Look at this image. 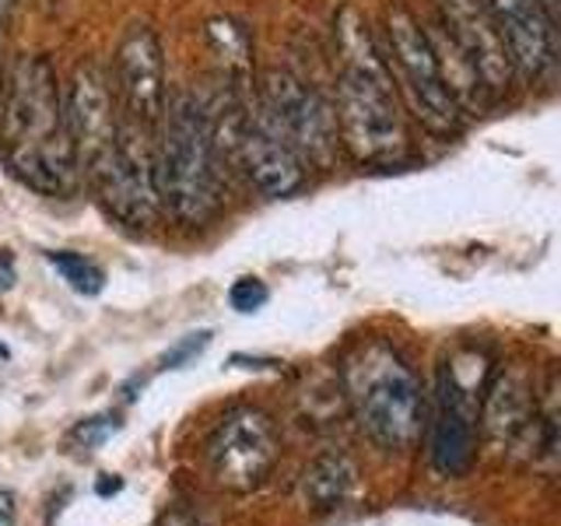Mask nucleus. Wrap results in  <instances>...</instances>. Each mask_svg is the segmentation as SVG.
<instances>
[{
  "instance_id": "1",
  "label": "nucleus",
  "mask_w": 561,
  "mask_h": 526,
  "mask_svg": "<svg viewBox=\"0 0 561 526\" xmlns=\"http://www.w3.org/2000/svg\"><path fill=\"white\" fill-rule=\"evenodd\" d=\"M0 158L35 193L70 197L81 169L64 116V84L43 53H22L0 88Z\"/></svg>"
},
{
  "instance_id": "2",
  "label": "nucleus",
  "mask_w": 561,
  "mask_h": 526,
  "mask_svg": "<svg viewBox=\"0 0 561 526\" xmlns=\"http://www.w3.org/2000/svg\"><path fill=\"white\" fill-rule=\"evenodd\" d=\"M337 140L362 165H397L408 155V123L386 53L355 8H341L337 22Z\"/></svg>"
},
{
  "instance_id": "3",
  "label": "nucleus",
  "mask_w": 561,
  "mask_h": 526,
  "mask_svg": "<svg viewBox=\"0 0 561 526\" xmlns=\"http://www.w3.org/2000/svg\"><path fill=\"white\" fill-rule=\"evenodd\" d=\"M154 193L180 225H204L221 207V158L207 110L197 99H175L158 119Z\"/></svg>"
},
{
  "instance_id": "4",
  "label": "nucleus",
  "mask_w": 561,
  "mask_h": 526,
  "mask_svg": "<svg viewBox=\"0 0 561 526\" xmlns=\"http://www.w3.org/2000/svg\"><path fill=\"white\" fill-rule=\"evenodd\" d=\"M358 428L382 449H411L425 425L421 382L390 344L368 341L344 368Z\"/></svg>"
},
{
  "instance_id": "5",
  "label": "nucleus",
  "mask_w": 561,
  "mask_h": 526,
  "mask_svg": "<svg viewBox=\"0 0 561 526\" xmlns=\"http://www.w3.org/2000/svg\"><path fill=\"white\" fill-rule=\"evenodd\" d=\"M386 64L397 84V95L411 105V113L425 123V127L438 137H449L460 130V105L449 95L443 81V70L432 53L425 22L408 8V4H390L386 8Z\"/></svg>"
},
{
  "instance_id": "6",
  "label": "nucleus",
  "mask_w": 561,
  "mask_h": 526,
  "mask_svg": "<svg viewBox=\"0 0 561 526\" xmlns=\"http://www.w3.org/2000/svg\"><path fill=\"white\" fill-rule=\"evenodd\" d=\"M95 197L119 225L145 232L162 215L154 193V140L145 123L123 113L113 145L105 148L92 165L84 169Z\"/></svg>"
},
{
  "instance_id": "7",
  "label": "nucleus",
  "mask_w": 561,
  "mask_h": 526,
  "mask_svg": "<svg viewBox=\"0 0 561 526\" xmlns=\"http://www.w3.org/2000/svg\"><path fill=\"white\" fill-rule=\"evenodd\" d=\"M207 119H210V134H215V145L225 148L232 165L245 175V183L260 197L280 201L302 190L306 162L260 119V113H245L239 102H232L225 119H215L210 113Z\"/></svg>"
},
{
  "instance_id": "8",
  "label": "nucleus",
  "mask_w": 561,
  "mask_h": 526,
  "mask_svg": "<svg viewBox=\"0 0 561 526\" xmlns=\"http://www.w3.org/2000/svg\"><path fill=\"white\" fill-rule=\"evenodd\" d=\"M260 119L302 158L306 165H327L337 151L333 105L291 70H267L260 81Z\"/></svg>"
},
{
  "instance_id": "9",
  "label": "nucleus",
  "mask_w": 561,
  "mask_h": 526,
  "mask_svg": "<svg viewBox=\"0 0 561 526\" xmlns=\"http://www.w3.org/2000/svg\"><path fill=\"white\" fill-rule=\"evenodd\" d=\"M277 460V428L256 408L228 411L207 438L210 478L228 491H253Z\"/></svg>"
},
{
  "instance_id": "10",
  "label": "nucleus",
  "mask_w": 561,
  "mask_h": 526,
  "mask_svg": "<svg viewBox=\"0 0 561 526\" xmlns=\"http://www.w3.org/2000/svg\"><path fill=\"white\" fill-rule=\"evenodd\" d=\"M484 379H467L460 362H446L438 373L435 418H432V467L443 478H460L473 464V438H478V408Z\"/></svg>"
},
{
  "instance_id": "11",
  "label": "nucleus",
  "mask_w": 561,
  "mask_h": 526,
  "mask_svg": "<svg viewBox=\"0 0 561 526\" xmlns=\"http://www.w3.org/2000/svg\"><path fill=\"white\" fill-rule=\"evenodd\" d=\"M113 81L123 113L145 123V127H158L169 105V88L162 39L148 22H134L123 28L113 53Z\"/></svg>"
},
{
  "instance_id": "12",
  "label": "nucleus",
  "mask_w": 561,
  "mask_h": 526,
  "mask_svg": "<svg viewBox=\"0 0 561 526\" xmlns=\"http://www.w3.org/2000/svg\"><path fill=\"white\" fill-rule=\"evenodd\" d=\"M64 116H67L70 145H75L78 155V169L84 172L113 145L123 119V113H116L110 78L95 64H78L70 81L64 84Z\"/></svg>"
},
{
  "instance_id": "13",
  "label": "nucleus",
  "mask_w": 561,
  "mask_h": 526,
  "mask_svg": "<svg viewBox=\"0 0 561 526\" xmlns=\"http://www.w3.org/2000/svg\"><path fill=\"white\" fill-rule=\"evenodd\" d=\"M438 25L449 32V39L460 46L470 67L478 70L491 99L513 84V60H508L495 18H491L484 0H438Z\"/></svg>"
},
{
  "instance_id": "14",
  "label": "nucleus",
  "mask_w": 561,
  "mask_h": 526,
  "mask_svg": "<svg viewBox=\"0 0 561 526\" xmlns=\"http://www.w3.org/2000/svg\"><path fill=\"white\" fill-rule=\"evenodd\" d=\"M484 4L495 18L516 78L540 81L558 60V25H551L537 0H484Z\"/></svg>"
},
{
  "instance_id": "15",
  "label": "nucleus",
  "mask_w": 561,
  "mask_h": 526,
  "mask_svg": "<svg viewBox=\"0 0 561 526\" xmlns=\"http://www.w3.org/2000/svg\"><path fill=\"white\" fill-rule=\"evenodd\" d=\"M478 414L491 438H516L530 428V421H537V390L523 368H508L484 382Z\"/></svg>"
},
{
  "instance_id": "16",
  "label": "nucleus",
  "mask_w": 561,
  "mask_h": 526,
  "mask_svg": "<svg viewBox=\"0 0 561 526\" xmlns=\"http://www.w3.org/2000/svg\"><path fill=\"white\" fill-rule=\"evenodd\" d=\"M351 484H355V467H351L344 456L330 453L309 464L302 478V495L316 513H330V508H337L347 499Z\"/></svg>"
},
{
  "instance_id": "17",
  "label": "nucleus",
  "mask_w": 561,
  "mask_h": 526,
  "mask_svg": "<svg viewBox=\"0 0 561 526\" xmlns=\"http://www.w3.org/2000/svg\"><path fill=\"white\" fill-rule=\"evenodd\" d=\"M46 260L57 267V274L67 281L70 288L78 295H99L105 288V274L99 263H92L81 253H70V250H57V253H46Z\"/></svg>"
},
{
  "instance_id": "18",
  "label": "nucleus",
  "mask_w": 561,
  "mask_h": 526,
  "mask_svg": "<svg viewBox=\"0 0 561 526\" xmlns=\"http://www.w3.org/2000/svg\"><path fill=\"white\" fill-rule=\"evenodd\" d=\"M267 298H271V291H267V285H263L260 277H239L232 285V291H228V302H232V309L245 312V316L267 306Z\"/></svg>"
},
{
  "instance_id": "19",
  "label": "nucleus",
  "mask_w": 561,
  "mask_h": 526,
  "mask_svg": "<svg viewBox=\"0 0 561 526\" xmlns=\"http://www.w3.org/2000/svg\"><path fill=\"white\" fill-rule=\"evenodd\" d=\"M119 428V421L116 418H110V414H102V418H88V421H81V425L75 428V443L81 446V449H95V446H102L105 438H110L113 432Z\"/></svg>"
},
{
  "instance_id": "20",
  "label": "nucleus",
  "mask_w": 561,
  "mask_h": 526,
  "mask_svg": "<svg viewBox=\"0 0 561 526\" xmlns=\"http://www.w3.org/2000/svg\"><path fill=\"white\" fill-rule=\"evenodd\" d=\"M210 344V330H201V333H190L186 341H180L175 347H169L162 355V368H183L190 358H197L201 351Z\"/></svg>"
},
{
  "instance_id": "21",
  "label": "nucleus",
  "mask_w": 561,
  "mask_h": 526,
  "mask_svg": "<svg viewBox=\"0 0 561 526\" xmlns=\"http://www.w3.org/2000/svg\"><path fill=\"white\" fill-rule=\"evenodd\" d=\"M11 8L14 0H0V88H4V39H8V25H11Z\"/></svg>"
},
{
  "instance_id": "22",
  "label": "nucleus",
  "mask_w": 561,
  "mask_h": 526,
  "mask_svg": "<svg viewBox=\"0 0 561 526\" xmlns=\"http://www.w3.org/2000/svg\"><path fill=\"white\" fill-rule=\"evenodd\" d=\"M18 519V505L11 491H0V526H14Z\"/></svg>"
},
{
  "instance_id": "23",
  "label": "nucleus",
  "mask_w": 561,
  "mask_h": 526,
  "mask_svg": "<svg viewBox=\"0 0 561 526\" xmlns=\"http://www.w3.org/2000/svg\"><path fill=\"white\" fill-rule=\"evenodd\" d=\"M158 526H201V523L190 513H183V508H172V513H165L162 519H158Z\"/></svg>"
},
{
  "instance_id": "24",
  "label": "nucleus",
  "mask_w": 561,
  "mask_h": 526,
  "mask_svg": "<svg viewBox=\"0 0 561 526\" xmlns=\"http://www.w3.org/2000/svg\"><path fill=\"white\" fill-rule=\"evenodd\" d=\"M11 285H14V263H11V256H0V295H4Z\"/></svg>"
},
{
  "instance_id": "25",
  "label": "nucleus",
  "mask_w": 561,
  "mask_h": 526,
  "mask_svg": "<svg viewBox=\"0 0 561 526\" xmlns=\"http://www.w3.org/2000/svg\"><path fill=\"white\" fill-rule=\"evenodd\" d=\"M119 488H123V484H119L116 478H113V481L105 478V481H99V495H113V491H119Z\"/></svg>"
},
{
  "instance_id": "26",
  "label": "nucleus",
  "mask_w": 561,
  "mask_h": 526,
  "mask_svg": "<svg viewBox=\"0 0 561 526\" xmlns=\"http://www.w3.org/2000/svg\"><path fill=\"white\" fill-rule=\"evenodd\" d=\"M0 358H8V347L4 344H0Z\"/></svg>"
}]
</instances>
